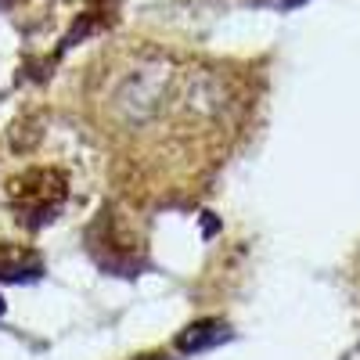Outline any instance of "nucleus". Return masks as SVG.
Instances as JSON below:
<instances>
[{"label":"nucleus","instance_id":"nucleus-1","mask_svg":"<svg viewBox=\"0 0 360 360\" xmlns=\"http://www.w3.org/2000/svg\"><path fill=\"white\" fill-rule=\"evenodd\" d=\"M252 105L238 76L166 54H137L90 98L94 123L134 169V184H159L155 191L198 184L220 166Z\"/></svg>","mask_w":360,"mask_h":360},{"label":"nucleus","instance_id":"nucleus-2","mask_svg":"<svg viewBox=\"0 0 360 360\" xmlns=\"http://www.w3.org/2000/svg\"><path fill=\"white\" fill-rule=\"evenodd\" d=\"M65 195H69V184L58 169H29L8 188V202L15 209L18 224H25V227L51 224L62 213Z\"/></svg>","mask_w":360,"mask_h":360},{"label":"nucleus","instance_id":"nucleus-3","mask_svg":"<svg viewBox=\"0 0 360 360\" xmlns=\"http://www.w3.org/2000/svg\"><path fill=\"white\" fill-rule=\"evenodd\" d=\"M227 339V324L220 321H198L191 328H184V335L176 339V346L184 353H195V349H205V346H217Z\"/></svg>","mask_w":360,"mask_h":360},{"label":"nucleus","instance_id":"nucleus-4","mask_svg":"<svg viewBox=\"0 0 360 360\" xmlns=\"http://www.w3.org/2000/svg\"><path fill=\"white\" fill-rule=\"evenodd\" d=\"M249 4H256V8H274V11H288V8L307 4V0H249Z\"/></svg>","mask_w":360,"mask_h":360},{"label":"nucleus","instance_id":"nucleus-5","mask_svg":"<svg viewBox=\"0 0 360 360\" xmlns=\"http://www.w3.org/2000/svg\"><path fill=\"white\" fill-rule=\"evenodd\" d=\"M15 4V0H0V8H11Z\"/></svg>","mask_w":360,"mask_h":360}]
</instances>
